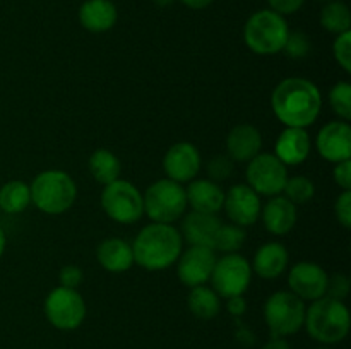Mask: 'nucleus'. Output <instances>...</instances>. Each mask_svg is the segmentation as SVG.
Returning a JSON list of instances; mask_svg holds the SVG:
<instances>
[{"instance_id": "38", "label": "nucleus", "mask_w": 351, "mask_h": 349, "mask_svg": "<svg viewBox=\"0 0 351 349\" xmlns=\"http://www.w3.org/2000/svg\"><path fill=\"white\" fill-rule=\"evenodd\" d=\"M271 5V10H274L280 16H288L302 9L305 0H267Z\"/></svg>"}, {"instance_id": "5", "label": "nucleus", "mask_w": 351, "mask_h": 349, "mask_svg": "<svg viewBox=\"0 0 351 349\" xmlns=\"http://www.w3.org/2000/svg\"><path fill=\"white\" fill-rule=\"evenodd\" d=\"M290 29L283 16L274 10H259L249 17L243 29L245 43L257 55H276L283 50Z\"/></svg>"}, {"instance_id": "2", "label": "nucleus", "mask_w": 351, "mask_h": 349, "mask_svg": "<svg viewBox=\"0 0 351 349\" xmlns=\"http://www.w3.org/2000/svg\"><path fill=\"white\" fill-rule=\"evenodd\" d=\"M134 262L146 270L173 266L182 253V235L171 224L153 222L139 231L132 243Z\"/></svg>"}, {"instance_id": "32", "label": "nucleus", "mask_w": 351, "mask_h": 349, "mask_svg": "<svg viewBox=\"0 0 351 349\" xmlns=\"http://www.w3.org/2000/svg\"><path fill=\"white\" fill-rule=\"evenodd\" d=\"M283 50L290 58H304L311 53V40L304 31H293L288 33Z\"/></svg>"}, {"instance_id": "15", "label": "nucleus", "mask_w": 351, "mask_h": 349, "mask_svg": "<svg viewBox=\"0 0 351 349\" xmlns=\"http://www.w3.org/2000/svg\"><path fill=\"white\" fill-rule=\"evenodd\" d=\"M226 214L232 219L233 224L242 228L254 224L261 216V198L259 194L252 190L249 185H233L225 194L223 202Z\"/></svg>"}, {"instance_id": "9", "label": "nucleus", "mask_w": 351, "mask_h": 349, "mask_svg": "<svg viewBox=\"0 0 351 349\" xmlns=\"http://www.w3.org/2000/svg\"><path fill=\"white\" fill-rule=\"evenodd\" d=\"M45 315L58 331H74L84 322L86 303L77 289L58 286L45 300Z\"/></svg>"}, {"instance_id": "28", "label": "nucleus", "mask_w": 351, "mask_h": 349, "mask_svg": "<svg viewBox=\"0 0 351 349\" xmlns=\"http://www.w3.org/2000/svg\"><path fill=\"white\" fill-rule=\"evenodd\" d=\"M321 26L328 29L329 33L335 34L350 31L351 16L348 5L339 2V0H332V2L326 3L321 10Z\"/></svg>"}, {"instance_id": "34", "label": "nucleus", "mask_w": 351, "mask_h": 349, "mask_svg": "<svg viewBox=\"0 0 351 349\" xmlns=\"http://www.w3.org/2000/svg\"><path fill=\"white\" fill-rule=\"evenodd\" d=\"M233 163H235V161L230 156H225V154H219V156L213 157L208 164V173L209 177H211V180L221 181L232 177Z\"/></svg>"}, {"instance_id": "6", "label": "nucleus", "mask_w": 351, "mask_h": 349, "mask_svg": "<svg viewBox=\"0 0 351 349\" xmlns=\"http://www.w3.org/2000/svg\"><path fill=\"white\" fill-rule=\"evenodd\" d=\"M305 305L291 291H278L264 303V320L273 337H287L304 327Z\"/></svg>"}, {"instance_id": "41", "label": "nucleus", "mask_w": 351, "mask_h": 349, "mask_svg": "<svg viewBox=\"0 0 351 349\" xmlns=\"http://www.w3.org/2000/svg\"><path fill=\"white\" fill-rule=\"evenodd\" d=\"M263 349H291L290 344L285 341V337H273L263 346Z\"/></svg>"}, {"instance_id": "27", "label": "nucleus", "mask_w": 351, "mask_h": 349, "mask_svg": "<svg viewBox=\"0 0 351 349\" xmlns=\"http://www.w3.org/2000/svg\"><path fill=\"white\" fill-rule=\"evenodd\" d=\"M31 204L29 185L14 180L0 188V209L7 214H19Z\"/></svg>"}, {"instance_id": "23", "label": "nucleus", "mask_w": 351, "mask_h": 349, "mask_svg": "<svg viewBox=\"0 0 351 349\" xmlns=\"http://www.w3.org/2000/svg\"><path fill=\"white\" fill-rule=\"evenodd\" d=\"M185 194H187V204H191L194 211L206 212V214H216L225 202V192L213 180H194L189 185Z\"/></svg>"}, {"instance_id": "17", "label": "nucleus", "mask_w": 351, "mask_h": 349, "mask_svg": "<svg viewBox=\"0 0 351 349\" xmlns=\"http://www.w3.org/2000/svg\"><path fill=\"white\" fill-rule=\"evenodd\" d=\"M221 224L223 222L215 214L192 211L191 214L185 216L184 222H182V235L191 245L213 248Z\"/></svg>"}, {"instance_id": "37", "label": "nucleus", "mask_w": 351, "mask_h": 349, "mask_svg": "<svg viewBox=\"0 0 351 349\" xmlns=\"http://www.w3.org/2000/svg\"><path fill=\"white\" fill-rule=\"evenodd\" d=\"M336 218L341 222L343 228L348 229L351 226V192L345 190L338 198H336Z\"/></svg>"}, {"instance_id": "10", "label": "nucleus", "mask_w": 351, "mask_h": 349, "mask_svg": "<svg viewBox=\"0 0 351 349\" xmlns=\"http://www.w3.org/2000/svg\"><path fill=\"white\" fill-rule=\"evenodd\" d=\"M250 279H252V267L249 260L239 253H226L225 257L216 260L211 274L213 286L221 298L242 296L249 289Z\"/></svg>"}, {"instance_id": "45", "label": "nucleus", "mask_w": 351, "mask_h": 349, "mask_svg": "<svg viewBox=\"0 0 351 349\" xmlns=\"http://www.w3.org/2000/svg\"><path fill=\"white\" fill-rule=\"evenodd\" d=\"M319 349H329V348H328V346H326V344H322L321 348H319Z\"/></svg>"}, {"instance_id": "44", "label": "nucleus", "mask_w": 351, "mask_h": 349, "mask_svg": "<svg viewBox=\"0 0 351 349\" xmlns=\"http://www.w3.org/2000/svg\"><path fill=\"white\" fill-rule=\"evenodd\" d=\"M173 0H156L158 5H168V3H171Z\"/></svg>"}, {"instance_id": "26", "label": "nucleus", "mask_w": 351, "mask_h": 349, "mask_svg": "<svg viewBox=\"0 0 351 349\" xmlns=\"http://www.w3.org/2000/svg\"><path fill=\"white\" fill-rule=\"evenodd\" d=\"M187 303L192 315L201 318V320H211L219 313V308H221L218 293L206 286L192 287Z\"/></svg>"}, {"instance_id": "20", "label": "nucleus", "mask_w": 351, "mask_h": 349, "mask_svg": "<svg viewBox=\"0 0 351 349\" xmlns=\"http://www.w3.org/2000/svg\"><path fill=\"white\" fill-rule=\"evenodd\" d=\"M96 259L99 266L113 274L125 272L134 263L132 245L122 238L103 240L96 248Z\"/></svg>"}, {"instance_id": "21", "label": "nucleus", "mask_w": 351, "mask_h": 349, "mask_svg": "<svg viewBox=\"0 0 351 349\" xmlns=\"http://www.w3.org/2000/svg\"><path fill=\"white\" fill-rule=\"evenodd\" d=\"M264 226L273 235H287L297 224V205L287 197L274 195L263 207Z\"/></svg>"}, {"instance_id": "43", "label": "nucleus", "mask_w": 351, "mask_h": 349, "mask_svg": "<svg viewBox=\"0 0 351 349\" xmlns=\"http://www.w3.org/2000/svg\"><path fill=\"white\" fill-rule=\"evenodd\" d=\"M3 250H5V233H3L2 226H0V257H2Z\"/></svg>"}, {"instance_id": "25", "label": "nucleus", "mask_w": 351, "mask_h": 349, "mask_svg": "<svg viewBox=\"0 0 351 349\" xmlns=\"http://www.w3.org/2000/svg\"><path fill=\"white\" fill-rule=\"evenodd\" d=\"M89 171L98 183L108 185L119 180L122 164L120 159L108 149H96L89 157Z\"/></svg>"}, {"instance_id": "4", "label": "nucleus", "mask_w": 351, "mask_h": 349, "mask_svg": "<svg viewBox=\"0 0 351 349\" xmlns=\"http://www.w3.org/2000/svg\"><path fill=\"white\" fill-rule=\"evenodd\" d=\"M31 202L45 214L57 216L69 211L77 197V187L69 173L47 170L38 174L29 187Z\"/></svg>"}, {"instance_id": "46", "label": "nucleus", "mask_w": 351, "mask_h": 349, "mask_svg": "<svg viewBox=\"0 0 351 349\" xmlns=\"http://www.w3.org/2000/svg\"><path fill=\"white\" fill-rule=\"evenodd\" d=\"M319 2H326V3H328V2H332V0H319Z\"/></svg>"}, {"instance_id": "33", "label": "nucleus", "mask_w": 351, "mask_h": 349, "mask_svg": "<svg viewBox=\"0 0 351 349\" xmlns=\"http://www.w3.org/2000/svg\"><path fill=\"white\" fill-rule=\"evenodd\" d=\"M332 51H335V58L338 64L341 65L343 70L351 72V31L338 34L335 44H332Z\"/></svg>"}, {"instance_id": "11", "label": "nucleus", "mask_w": 351, "mask_h": 349, "mask_svg": "<svg viewBox=\"0 0 351 349\" xmlns=\"http://www.w3.org/2000/svg\"><path fill=\"white\" fill-rule=\"evenodd\" d=\"M288 180L287 164L281 163L274 154H257L247 166V181L256 194L278 195L283 192Z\"/></svg>"}, {"instance_id": "7", "label": "nucleus", "mask_w": 351, "mask_h": 349, "mask_svg": "<svg viewBox=\"0 0 351 349\" xmlns=\"http://www.w3.org/2000/svg\"><path fill=\"white\" fill-rule=\"evenodd\" d=\"M143 198L146 214L153 219V222H161V224L177 221L187 209L185 188L170 178L154 181Z\"/></svg>"}, {"instance_id": "31", "label": "nucleus", "mask_w": 351, "mask_h": 349, "mask_svg": "<svg viewBox=\"0 0 351 349\" xmlns=\"http://www.w3.org/2000/svg\"><path fill=\"white\" fill-rule=\"evenodd\" d=\"M329 103H331L332 112L343 120L351 118V86L348 82H338L332 86L329 91Z\"/></svg>"}, {"instance_id": "39", "label": "nucleus", "mask_w": 351, "mask_h": 349, "mask_svg": "<svg viewBox=\"0 0 351 349\" xmlns=\"http://www.w3.org/2000/svg\"><path fill=\"white\" fill-rule=\"evenodd\" d=\"M335 181L345 190H351V161H341L336 163L335 168Z\"/></svg>"}, {"instance_id": "14", "label": "nucleus", "mask_w": 351, "mask_h": 349, "mask_svg": "<svg viewBox=\"0 0 351 349\" xmlns=\"http://www.w3.org/2000/svg\"><path fill=\"white\" fill-rule=\"evenodd\" d=\"M165 173L178 183L192 181L201 170V154L191 142H177L167 151L163 159Z\"/></svg>"}, {"instance_id": "16", "label": "nucleus", "mask_w": 351, "mask_h": 349, "mask_svg": "<svg viewBox=\"0 0 351 349\" xmlns=\"http://www.w3.org/2000/svg\"><path fill=\"white\" fill-rule=\"evenodd\" d=\"M319 154L331 163H341L351 156V127L346 122H329L315 140Z\"/></svg>"}, {"instance_id": "35", "label": "nucleus", "mask_w": 351, "mask_h": 349, "mask_svg": "<svg viewBox=\"0 0 351 349\" xmlns=\"http://www.w3.org/2000/svg\"><path fill=\"white\" fill-rule=\"evenodd\" d=\"M326 293L329 294V298L343 301L350 293V279L346 276H343V274H332L331 277H328Z\"/></svg>"}, {"instance_id": "22", "label": "nucleus", "mask_w": 351, "mask_h": 349, "mask_svg": "<svg viewBox=\"0 0 351 349\" xmlns=\"http://www.w3.org/2000/svg\"><path fill=\"white\" fill-rule=\"evenodd\" d=\"M117 7L112 0H86L79 9L82 27L91 33H105L117 23Z\"/></svg>"}, {"instance_id": "36", "label": "nucleus", "mask_w": 351, "mask_h": 349, "mask_svg": "<svg viewBox=\"0 0 351 349\" xmlns=\"http://www.w3.org/2000/svg\"><path fill=\"white\" fill-rule=\"evenodd\" d=\"M82 279H84V274H82L81 267H77V266L62 267L60 274H58L60 286L71 287V289H77V287L81 286Z\"/></svg>"}, {"instance_id": "24", "label": "nucleus", "mask_w": 351, "mask_h": 349, "mask_svg": "<svg viewBox=\"0 0 351 349\" xmlns=\"http://www.w3.org/2000/svg\"><path fill=\"white\" fill-rule=\"evenodd\" d=\"M288 266V252L281 243L269 242L259 246L254 257V270L263 279H276Z\"/></svg>"}, {"instance_id": "13", "label": "nucleus", "mask_w": 351, "mask_h": 349, "mask_svg": "<svg viewBox=\"0 0 351 349\" xmlns=\"http://www.w3.org/2000/svg\"><path fill=\"white\" fill-rule=\"evenodd\" d=\"M328 274L321 266L314 262H300L291 267L288 274V284L291 293L302 300L315 301L326 294Z\"/></svg>"}, {"instance_id": "19", "label": "nucleus", "mask_w": 351, "mask_h": 349, "mask_svg": "<svg viewBox=\"0 0 351 349\" xmlns=\"http://www.w3.org/2000/svg\"><path fill=\"white\" fill-rule=\"evenodd\" d=\"M311 154V137L305 129L288 127L280 133L276 140V154L274 156L283 164H302Z\"/></svg>"}, {"instance_id": "8", "label": "nucleus", "mask_w": 351, "mask_h": 349, "mask_svg": "<svg viewBox=\"0 0 351 349\" xmlns=\"http://www.w3.org/2000/svg\"><path fill=\"white\" fill-rule=\"evenodd\" d=\"M101 207L113 221L132 224L143 218L144 198L136 185L127 180H115L103 188Z\"/></svg>"}, {"instance_id": "29", "label": "nucleus", "mask_w": 351, "mask_h": 349, "mask_svg": "<svg viewBox=\"0 0 351 349\" xmlns=\"http://www.w3.org/2000/svg\"><path fill=\"white\" fill-rule=\"evenodd\" d=\"M247 233L239 224H221L218 235H216L213 250H219L225 253H235L243 245Z\"/></svg>"}, {"instance_id": "3", "label": "nucleus", "mask_w": 351, "mask_h": 349, "mask_svg": "<svg viewBox=\"0 0 351 349\" xmlns=\"http://www.w3.org/2000/svg\"><path fill=\"white\" fill-rule=\"evenodd\" d=\"M304 325L308 335L321 344H338L348 335L350 311L343 301L322 296L305 310Z\"/></svg>"}, {"instance_id": "42", "label": "nucleus", "mask_w": 351, "mask_h": 349, "mask_svg": "<svg viewBox=\"0 0 351 349\" xmlns=\"http://www.w3.org/2000/svg\"><path fill=\"white\" fill-rule=\"evenodd\" d=\"M180 2L191 9H204V7L211 5L213 0H180Z\"/></svg>"}, {"instance_id": "30", "label": "nucleus", "mask_w": 351, "mask_h": 349, "mask_svg": "<svg viewBox=\"0 0 351 349\" xmlns=\"http://www.w3.org/2000/svg\"><path fill=\"white\" fill-rule=\"evenodd\" d=\"M283 192L287 194V198L291 202V204H305V202L311 201L315 194V185L311 178L307 177H298L288 178L287 185H285Z\"/></svg>"}, {"instance_id": "12", "label": "nucleus", "mask_w": 351, "mask_h": 349, "mask_svg": "<svg viewBox=\"0 0 351 349\" xmlns=\"http://www.w3.org/2000/svg\"><path fill=\"white\" fill-rule=\"evenodd\" d=\"M215 263V250L209 246L191 245V248L185 250L178 257V279L189 287L202 286L206 281L211 279Z\"/></svg>"}, {"instance_id": "1", "label": "nucleus", "mask_w": 351, "mask_h": 349, "mask_svg": "<svg viewBox=\"0 0 351 349\" xmlns=\"http://www.w3.org/2000/svg\"><path fill=\"white\" fill-rule=\"evenodd\" d=\"M271 106L281 123L305 129L312 125L321 113V91L307 79L288 77L274 88Z\"/></svg>"}, {"instance_id": "40", "label": "nucleus", "mask_w": 351, "mask_h": 349, "mask_svg": "<svg viewBox=\"0 0 351 349\" xmlns=\"http://www.w3.org/2000/svg\"><path fill=\"white\" fill-rule=\"evenodd\" d=\"M247 303L242 296H233L228 298V311L233 317H240V315L245 313Z\"/></svg>"}, {"instance_id": "18", "label": "nucleus", "mask_w": 351, "mask_h": 349, "mask_svg": "<svg viewBox=\"0 0 351 349\" xmlns=\"http://www.w3.org/2000/svg\"><path fill=\"white\" fill-rule=\"evenodd\" d=\"M261 147H263V137H261L259 130L250 123H240V125L233 127L226 139L228 156L233 161L249 163L259 154Z\"/></svg>"}]
</instances>
